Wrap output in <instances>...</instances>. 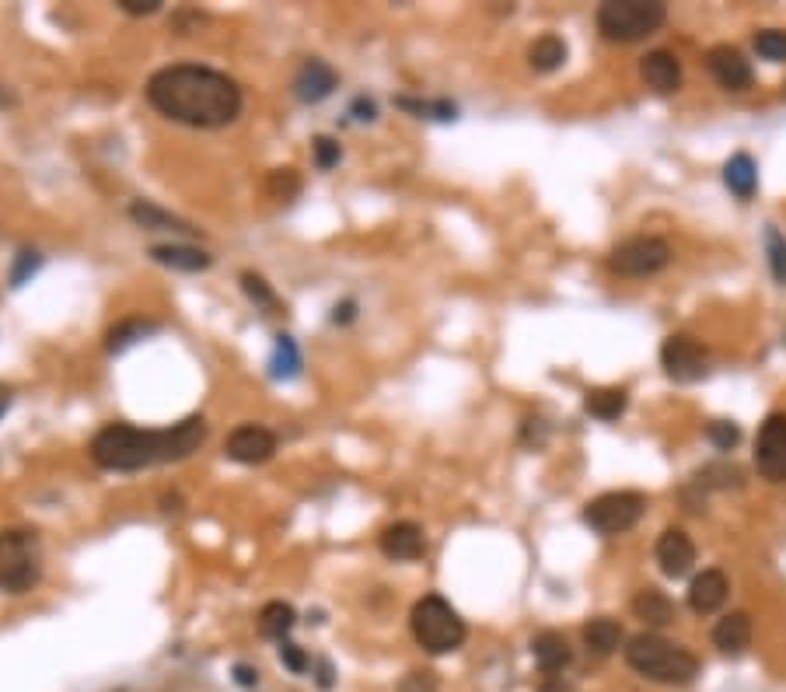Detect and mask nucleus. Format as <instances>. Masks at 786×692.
Wrapping results in <instances>:
<instances>
[{"mask_svg": "<svg viewBox=\"0 0 786 692\" xmlns=\"http://www.w3.org/2000/svg\"><path fill=\"white\" fill-rule=\"evenodd\" d=\"M147 102L165 119L193 130H221L242 116V88L228 74L203 63H172L147 81Z\"/></svg>", "mask_w": 786, "mask_h": 692, "instance_id": "1", "label": "nucleus"}, {"mask_svg": "<svg viewBox=\"0 0 786 692\" xmlns=\"http://www.w3.org/2000/svg\"><path fill=\"white\" fill-rule=\"evenodd\" d=\"M207 441V420L189 416L175 427L144 430L133 423H109L91 437V458L98 469L109 472H140L151 465L182 462Z\"/></svg>", "mask_w": 786, "mask_h": 692, "instance_id": "2", "label": "nucleus"}, {"mask_svg": "<svg viewBox=\"0 0 786 692\" xmlns=\"http://www.w3.org/2000/svg\"><path fill=\"white\" fill-rule=\"evenodd\" d=\"M626 665L636 675L661 686H689L699 675V658L685 647L664 640L661 633H640L626 644Z\"/></svg>", "mask_w": 786, "mask_h": 692, "instance_id": "3", "label": "nucleus"}, {"mask_svg": "<svg viewBox=\"0 0 786 692\" xmlns=\"http://www.w3.org/2000/svg\"><path fill=\"white\" fill-rule=\"evenodd\" d=\"M409 626H413L416 644L427 654H451L465 644L469 630L465 619L451 609V602H444L441 595H423L409 612Z\"/></svg>", "mask_w": 786, "mask_h": 692, "instance_id": "4", "label": "nucleus"}, {"mask_svg": "<svg viewBox=\"0 0 786 692\" xmlns=\"http://www.w3.org/2000/svg\"><path fill=\"white\" fill-rule=\"evenodd\" d=\"M668 21L661 0H608L598 7V32L608 42H640Z\"/></svg>", "mask_w": 786, "mask_h": 692, "instance_id": "5", "label": "nucleus"}, {"mask_svg": "<svg viewBox=\"0 0 786 692\" xmlns=\"http://www.w3.org/2000/svg\"><path fill=\"white\" fill-rule=\"evenodd\" d=\"M42 574V549L39 535L25 528L0 532V591L4 595H25L39 584Z\"/></svg>", "mask_w": 786, "mask_h": 692, "instance_id": "6", "label": "nucleus"}, {"mask_svg": "<svg viewBox=\"0 0 786 692\" xmlns=\"http://www.w3.org/2000/svg\"><path fill=\"white\" fill-rule=\"evenodd\" d=\"M643 514H647V497H643V493L608 490L584 504V525L591 528V532L612 539V535H626L629 528L640 525Z\"/></svg>", "mask_w": 786, "mask_h": 692, "instance_id": "7", "label": "nucleus"}, {"mask_svg": "<svg viewBox=\"0 0 786 692\" xmlns=\"http://www.w3.org/2000/svg\"><path fill=\"white\" fill-rule=\"evenodd\" d=\"M668 263H671V245L654 235L629 238V242H622L619 249L608 256V266H612L619 277H654V273H661Z\"/></svg>", "mask_w": 786, "mask_h": 692, "instance_id": "8", "label": "nucleus"}, {"mask_svg": "<svg viewBox=\"0 0 786 692\" xmlns=\"http://www.w3.org/2000/svg\"><path fill=\"white\" fill-rule=\"evenodd\" d=\"M661 364L671 381L692 385V381H703L706 374H710V350H706L696 336L675 333L661 346Z\"/></svg>", "mask_w": 786, "mask_h": 692, "instance_id": "9", "label": "nucleus"}, {"mask_svg": "<svg viewBox=\"0 0 786 692\" xmlns=\"http://www.w3.org/2000/svg\"><path fill=\"white\" fill-rule=\"evenodd\" d=\"M755 469L769 483H786V413L766 416L755 441Z\"/></svg>", "mask_w": 786, "mask_h": 692, "instance_id": "10", "label": "nucleus"}, {"mask_svg": "<svg viewBox=\"0 0 786 692\" xmlns=\"http://www.w3.org/2000/svg\"><path fill=\"white\" fill-rule=\"evenodd\" d=\"M224 451L238 465H262L276 455V434L262 427V423H245V427L231 430Z\"/></svg>", "mask_w": 786, "mask_h": 692, "instance_id": "11", "label": "nucleus"}, {"mask_svg": "<svg viewBox=\"0 0 786 692\" xmlns=\"http://www.w3.org/2000/svg\"><path fill=\"white\" fill-rule=\"evenodd\" d=\"M706 67H710L713 81L727 91H745V88H752V81H755V70H752V63H748V56L734 46H713L710 53H706Z\"/></svg>", "mask_w": 786, "mask_h": 692, "instance_id": "12", "label": "nucleus"}, {"mask_svg": "<svg viewBox=\"0 0 786 692\" xmlns=\"http://www.w3.org/2000/svg\"><path fill=\"white\" fill-rule=\"evenodd\" d=\"M336 70L329 67L325 60H318V56H311V60L301 63V70L294 74V98L304 105H315V102H325V98L336 91Z\"/></svg>", "mask_w": 786, "mask_h": 692, "instance_id": "13", "label": "nucleus"}, {"mask_svg": "<svg viewBox=\"0 0 786 692\" xmlns=\"http://www.w3.org/2000/svg\"><path fill=\"white\" fill-rule=\"evenodd\" d=\"M381 553L395 563H413L427 553V539H423V528L413 525V521H395L381 532Z\"/></svg>", "mask_w": 786, "mask_h": 692, "instance_id": "14", "label": "nucleus"}, {"mask_svg": "<svg viewBox=\"0 0 786 692\" xmlns=\"http://www.w3.org/2000/svg\"><path fill=\"white\" fill-rule=\"evenodd\" d=\"M657 563H661L664 577H685L696 563V546L682 528H668V532L657 539Z\"/></svg>", "mask_w": 786, "mask_h": 692, "instance_id": "15", "label": "nucleus"}, {"mask_svg": "<svg viewBox=\"0 0 786 692\" xmlns=\"http://www.w3.org/2000/svg\"><path fill=\"white\" fill-rule=\"evenodd\" d=\"M727 595H731V581H727L724 570H703L689 584V609L696 616H713L717 609H724Z\"/></svg>", "mask_w": 786, "mask_h": 692, "instance_id": "16", "label": "nucleus"}, {"mask_svg": "<svg viewBox=\"0 0 786 692\" xmlns=\"http://www.w3.org/2000/svg\"><path fill=\"white\" fill-rule=\"evenodd\" d=\"M640 77L647 81V88H654L657 95H671V91L682 88V63L668 49H654V53L643 56Z\"/></svg>", "mask_w": 786, "mask_h": 692, "instance_id": "17", "label": "nucleus"}, {"mask_svg": "<svg viewBox=\"0 0 786 692\" xmlns=\"http://www.w3.org/2000/svg\"><path fill=\"white\" fill-rule=\"evenodd\" d=\"M713 644H717L720 654H731V658L745 654L748 647H752V616H748V612H731V616H724L717 626H713Z\"/></svg>", "mask_w": 786, "mask_h": 692, "instance_id": "18", "label": "nucleus"}, {"mask_svg": "<svg viewBox=\"0 0 786 692\" xmlns=\"http://www.w3.org/2000/svg\"><path fill=\"white\" fill-rule=\"evenodd\" d=\"M151 259L158 266H168V270H179V273H200V270H210V263H214V256L203 249H196V245H154L151 249Z\"/></svg>", "mask_w": 786, "mask_h": 692, "instance_id": "19", "label": "nucleus"}, {"mask_svg": "<svg viewBox=\"0 0 786 692\" xmlns=\"http://www.w3.org/2000/svg\"><path fill=\"white\" fill-rule=\"evenodd\" d=\"M531 654H535V665L542 668L545 675H559L563 668H570V661H573V651H570V644H566V637L552 630L538 633V637L531 640Z\"/></svg>", "mask_w": 786, "mask_h": 692, "instance_id": "20", "label": "nucleus"}, {"mask_svg": "<svg viewBox=\"0 0 786 692\" xmlns=\"http://www.w3.org/2000/svg\"><path fill=\"white\" fill-rule=\"evenodd\" d=\"M724 182L738 200H752L755 189H759V165L752 161V154L741 151V154H734V158H727Z\"/></svg>", "mask_w": 786, "mask_h": 692, "instance_id": "21", "label": "nucleus"}, {"mask_svg": "<svg viewBox=\"0 0 786 692\" xmlns=\"http://www.w3.org/2000/svg\"><path fill=\"white\" fill-rule=\"evenodd\" d=\"M633 616L643 619L647 626H668V623H675V602H671L664 591L643 588L640 595L633 598Z\"/></svg>", "mask_w": 786, "mask_h": 692, "instance_id": "22", "label": "nucleus"}, {"mask_svg": "<svg viewBox=\"0 0 786 692\" xmlns=\"http://www.w3.org/2000/svg\"><path fill=\"white\" fill-rule=\"evenodd\" d=\"M130 217H133V224H140V228H147V231H179V235H193L196 231L193 224H186L182 217H172L168 210L154 207V203H147V200H133Z\"/></svg>", "mask_w": 786, "mask_h": 692, "instance_id": "23", "label": "nucleus"}, {"mask_svg": "<svg viewBox=\"0 0 786 692\" xmlns=\"http://www.w3.org/2000/svg\"><path fill=\"white\" fill-rule=\"evenodd\" d=\"M566 56H570V49H566V42L559 39L556 32L538 35V39L528 46V63L538 70V74H552V70H559L566 63Z\"/></svg>", "mask_w": 786, "mask_h": 692, "instance_id": "24", "label": "nucleus"}, {"mask_svg": "<svg viewBox=\"0 0 786 692\" xmlns=\"http://www.w3.org/2000/svg\"><path fill=\"white\" fill-rule=\"evenodd\" d=\"M622 626L615 623V619L608 616H598L591 619V623L584 626V644L591 654H598V658H608V654H615L622 647Z\"/></svg>", "mask_w": 786, "mask_h": 692, "instance_id": "25", "label": "nucleus"}, {"mask_svg": "<svg viewBox=\"0 0 786 692\" xmlns=\"http://www.w3.org/2000/svg\"><path fill=\"white\" fill-rule=\"evenodd\" d=\"M629 406V392L626 388H591V392L584 395V409L594 416V420H619L622 413H626Z\"/></svg>", "mask_w": 786, "mask_h": 692, "instance_id": "26", "label": "nucleus"}, {"mask_svg": "<svg viewBox=\"0 0 786 692\" xmlns=\"http://www.w3.org/2000/svg\"><path fill=\"white\" fill-rule=\"evenodd\" d=\"M297 626V612H294V605H287V602H269V605H262V612H259V633L266 640H276V644H283V640L290 637V630Z\"/></svg>", "mask_w": 786, "mask_h": 692, "instance_id": "27", "label": "nucleus"}, {"mask_svg": "<svg viewBox=\"0 0 786 692\" xmlns=\"http://www.w3.org/2000/svg\"><path fill=\"white\" fill-rule=\"evenodd\" d=\"M269 374H273L276 381H290L301 374V350H297L294 336L280 333L273 343V357H269Z\"/></svg>", "mask_w": 786, "mask_h": 692, "instance_id": "28", "label": "nucleus"}, {"mask_svg": "<svg viewBox=\"0 0 786 692\" xmlns=\"http://www.w3.org/2000/svg\"><path fill=\"white\" fill-rule=\"evenodd\" d=\"M154 322H144V319H126V322H119L116 329H109V353H123V350H130V346H137L144 336H151L154 333Z\"/></svg>", "mask_w": 786, "mask_h": 692, "instance_id": "29", "label": "nucleus"}, {"mask_svg": "<svg viewBox=\"0 0 786 692\" xmlns=\"http://www.w3.org/2000/svg\"><path fill=\"white\" fill-rule=\"evenodd\" d=\"M766 252L776 284H786V235H780V228H773V224L766 228Z\"/></svg>", "mask_w": 786, "mask_h": 692, "instance_id": "30", "label": "nucleus"}, {"mask_svg": "<svg viewBox=\"0 0 786 692\" xmlns=\"http://www.w3.org/2000/svg\"><path fill=\"white\" fill-rule=\"evenodd\" d=\"M755 49H759L762 60L783 63L786 60V32L783 28H766V32L755 35Z\"/></svg>", "mask_w": 786, "mask_h": 692, "instance_id": "31", "label": "nucleus"}, {"mask_svg": "<svg viewBox=\"0 0 786 692\" xmlns=\"http://www.w3.org/2000/svg\"><path fill=\"white\" fill-rule=\"evenodd\" d=\"M706 437L713 441V448L731 451L734 444L741 441V430H738V423H731V420H713L710 427H706Z\"/></svg>", "mask_w": 786, "mask_h": 692, "instance_id": "32", "label": "nucleus"}, {"mask_svg": "<svg viewBox=\"0 0 786 692\" xmlns=\"http://www.w3.org/2000/svg\"><path fill=\"white\" fill-rule=\"evenodd\" d=\"M311 151H315V165L322 168V172H329V168L339 165V158H343V147H339L336 137H315V144H311Z\"/></svg>", "mask_w": 786, "mask_h": 692, "instance_id": "33", "label": "nucleus"}, {"mask_svg": "<svg viewBox=\"0 0 786 692\" xmlns=\"http://www.w3.org/2000/svg\"><path fill=\"white\" fill-rule=\"evenodd\" d=\"M297 189H301V182H297L294 168H276V172L269 175V193H273L276 200H290V196H297Z\"/></svg>", "mask_w": 786, "mask_h": 692, "instance_id": "34", "label": "nucleus"}, {"mask_svg": "<svg viewBox=\"0 0 786 692\" xmlns=\"http://www.w3.org/2000/svg\"><path fill=\"white\" fill-rule=\"evenodd\" d=\"M242 287H245V294H249V298L256 301L259 308H276V294H273V287H269L262 277H256V273H245V277H242Z\"/></svg>", "mask_w": 786, "mask_h": 692, "instance_id": "35", "label": "nucleus"}, {"mask_svg": "<svg viewBox=\"0 0 786 692\" xmlns=\"http://www.w3.org/2000/svg\"><path fill=\"white\" fill-rule=\"evenodd\" d=\"M280 661H283V668H287L290 675H304V672L311 668V661H308V654H304V647L290 644V640H283V644H280Z\"/></svg>", "mask_w": 786, "mask_h": 692, "instance_id": "36", "label": "nucleus"}, {"mask_svg": "<svg viewBox=\"0 0 786 692\" xmlns=\"http://www.w3.org/2000/svg\"><path fill=\"white\" fill-rule=\"evenodd\" d=\"M39 266H42L39 252H28V249L18 252V263H14V270H11V287H21L35 270H39Z\"/></svg>", "mask_w": 786, "mask_h": 692, "instance_id": "37", "label": "nucleus"}, {"mask_svg": "<svg viewBox=\"0 0 786 692\" xmlns=\"http://www.w3.org/2000/svg\"><path fill=\"white\" fill-rule=\"evenodd\" d=\"M434 689H437L434 672H413L406 682H402V692H434Z\"/></svg>", "mask_w": 786, "mask_h": 692, "instance_id": "38", "label": "nucleus"}, {"mask_svg": "<svg viewBox=\"0 0 786 692\" xmlns=\"http://www.w3.org/2000/svg\"><path fill=\"white\" fill-rule=\"evenodd\" d=\"M126 14H154L161 7V0H119Z\"/></svg>", "mask_w": 786, "mask_h": 692, "instance_id": "39", "label": "nucleus"}, {"mask_svg": "<svg viewBox=\"0 0 786 692\" xmlns=\"http://www.w3.org/2000/svg\"><path fill=\"white\" fill-rule=\"evenodd\" d=\"M235 682L242 689H256L259 686V672L252 665H235Z\"/></svg>", "mask_w": 786, "mask_h": 692, "instance_id": "40", "label": "nucleus"}, {"mask_svg": "<svg viewBox=\"0 0 786 692\" xmlns=\"http://www.w3.org/2000/svg\"><path fill=\"white\" fill-rule=\"evenodd\" d=\"M353 315H357V305H353V301H343V305H336L332 308V322H353Z\"/></svg>", "mask_w": 786, "mask_h": 692, "instance_id": "41", "label": "nucleus"}, {"mask_svg": "<svg viewBox=\"0 0 786 692\" xmlns=\"http://www.w3.org/2000/svg\"><path fill=\"white\" fill-rule=\"evenodd\" d=\"M11 399H14V395H11V388H7V385H0V416H4L7 409H11Z\"/></svg>", "mask_w": 786, "mask_h": 692, "instance_id": "42", "label": "nucleus"}]
</instances>
